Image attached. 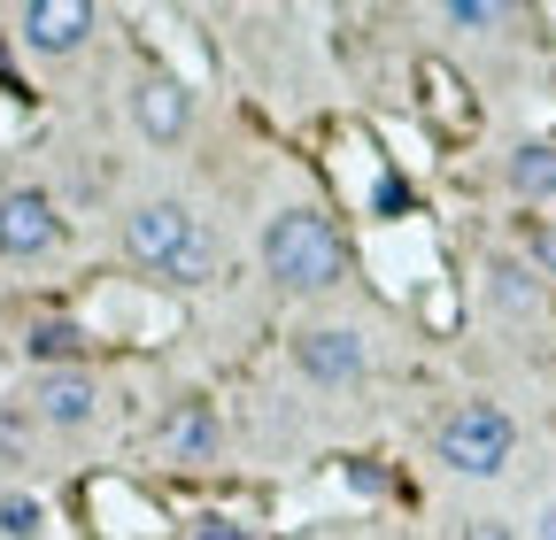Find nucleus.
Segmentation results:
<instances>
[{
    "label": "nucleus",
    "instance_id": "1a4fd4ad",
    "mask_svg": "<svg viewBox=\"0 0 556 540\" xmlns=\"http://www.w3.org/2000/svg\"><path fill=\"white\" fill-rule=\"evenodd\" d=\"M131 124L148 131L155 147H170V140H186V124H193V93H186L178 78H139V93H131Z\"/></svg>",
    "mask_w": 556,
    "mask_h": 540
},
{
    "label": "nucleus",
    "instance_id": "6e6552de",
    "mask_svg": "<svg viewBox=\"0 0 556 540\" xmlns=\"http://www.w3.org/2000/svg\"><path fill=\"white\" fill-rule=\"evenodd\" d=\"M16 31H24V47L31 54H78L86 39H93V9L86 0H31V9L16 16Z\"/></svg>",
    "mask_w": 556,
    "mask_h": 540
},
{
    "label": "nucleus",
    "instance_id": "a211bd4d",
    "mask_svg": "<svg viewBox=\"0 0 556 540\" xmlns=\"http://www.w3.org/2000/svg\"><path fill=\"white\" fill-rule=\"evenodd\" d=\"M464 540H518V532H510L503 517H471V525H464Z\"/></svg>",
    "mask_w": 556,
    "mask_h": 540
},
{
    "label": "nucleus",
    "instance_id": "ddd939ff",
    "mask_svg": "<svg viewBox=\"0 0 556 540\" xmlns=\"http://www.w3.org/2000/svg\"><path fill=\"white\" fill-rule=\"evenodd\" d=\"M31 463V410H0V471Z\"/></svg>",
    "mask_w": 556,
    "mask_h": 540
},
{
    "label": "nucleus",
    "instance_id": "2eb2a0df",
    "mask_svg": "<svg viewBox=\"0 0 556 540\" xmlns=\"http://www.w3.org/2000/svg\"><path fill=\"white\" fill-rule=\"evenodd\" d=\"M0 532H9V540H31V532H39V502H31V494H9V502H0Z\"/></svg>",
    "mask_w": 556,
    "mask_h": 540
},
{
    "label": "nucleus",
    "instance_id": "dca6fc26",
    "mask_svg": "<svg viewBox=\"0 0 556 540\" xmlns=\"http://www.w3.org/2000/svg\"><path fill=\"white\" fill-rule=\"evenodd\" d=\"M526 255H533V262L548 270V279H556V224H541V217H533V224H526Z\"/></svg>",
    "mask_w": 556,
    "mask_h": 540
},
{
    "label": "nucleus",
    "instance_id": "f03ea898",
    "mask_svg": "<svg viewBox=\"0 0 556 540\" xmlns=\"http://www.w3.org/2000/svg\"><path fill=\"white\" fill-rule=\"evenodd\" d=\"M124 255L139 270H155V279H170V286H208L217 279V240H208V224L186 209V201H139L124 217Z\"/></svg>",
    "mask_w": 556,
    "mask_h": 540
},
{
    "label": "nucleus",
    "instance_id": "f8f14e48",
    "mask_svg": "<svg viewBox=\"0 0 556 540\" xmlns=\"http://www.w3.org/2000/svg\"><path fill=\"white\" fill-rule=\"evenodd\" d=\"M486 294H495L503 309H541V286L526 262H486Z\"/></svg>",
    "mask_w": 556,
    "mask_h": 540
},
{
    "label": "nucleus",
    "instance_id": "f3484780",
    "mask_svg": "<svg viewBox=\"0 0 556 540\" xmlns=\"http://www.w3.org/2000/svg\"><path fill=\"white\" fill-rule=\"evenodd\" d=\"M193 540H255V532H240L232 517H201V525H193Z\"/></svg>",
    "mask_w": 556,
    "mask_h": 540
},
{
    "label": "nucleus",
    "instance_id": "f257e3e1",
    "mask_svg": "<svg viewBox=\"0 0 556 540\" xmlns=\"http://www.w3.org/2000/svg\"><path fill=\"white\" fill-rule=\"evenodd\" d=\"M255 255H263V279L278 294H332L348 279V240L317 201H287V209L263 224Z\"/></svg>",
    "mask_w": 556,
    "mask_h": 540
},
{
    "label": "nucleus",
    "instance_id": "423d86ee",
    "mask_svg": "<svg viewBox=\"0 0 556 540\" xmlns=\"http://www.w3.org/2000/svg\"><path fill=\"white\" fill-rule=\"evenodd\" d=\"M217 455H225V417H217V401H201V394L170 401V417H163V463L208 471Z\"/></svg>",
    "mask_w": 556,
    "mask_h": 540
},
{
    "label": "nucleus",
    "instance_id": "9b49d317",
    "mask_svg": "<svg viewBox=\"0 0 556 540\" xmlns=\"http://www.w3.org/2000/svg\"><path fill=\"white\" fill-rule=\"evenodd\" d=\"M78 348H86V332L70 324V317H47V324L24 332V356H31L39 371H70V356H78Z\"/></svg>",
    "mask_w": 556,
    "mask_h": 540
},
{
    "label": "nucleus",
    "instance_id": "39448f33",
    "mask_svg": "<svg viewBox=\"0 0 556 540\" xmlns=\"http://www.w3.org/2000/svg\"><path fill=\"white\" fill-rule=\"evenodd\" d=\"M54 247H62V209L39 185H9V193H0V255H9V262H39Z\"/></svg>",
    "mask_w": 556,
    "mask_h": 540
},
{
    "label": "nucleus",
    "instance_id": "0eeeda50",
    "mask_svg": "<svg viewBox=\"0 0 556 540\" xmlns=\"http://www.w3.org/2000/svg\"><path fill=\"white\" fill-rule=\"evenodd\" d=\"M24 410H31L39 425H54V433H78V425H93V410H101V386H93V371H86V363H70V371H39Z\"/></svg>",
    "mask_w": 556,
    "mask_h": 540
},
{
    "label": "nucleus",
    "instance_id": "6ab92c4d",
    "mask_svg": "<svg viewBox=\"0 0 556 540\" xmlns=\"http://www.w3.org/2000/svg\"><path fill=\"white\" fill-rule=\"evenodd\" d=\"M541 540H556V502H548V510H541Z\"/></svg>",
    "mask_w": 556,
    "mask_h": 540
},
{
    "label": "nucleus",
    "instance_id": "20e7f679",
    "mask_svg": "<svg viewBox=\"0 0 556 540\" xmlns=\"http://www.w3.org/2000/svg\"><path fill=\"white\" fill-rule=\"evenodd\" d=\"M294 371H302L309 386L340 394V386H364L371 348H364L356 324H309V332H294Z\"/></svg>",
    "mask_w": 556,
    "mask_h": 540
},
{
    "label": "nucleus",
    "instance_id": "4468645a",
    "mask_svg": "<svg viewBox=\"0 0 556 540\" xmlns=\"http://www.w3.org/2000/svg\"><path fill=\"white\" fill-rule=\"evenodd\" d=\"M456 31H495V24H510V9H503V0H448V9H441Z\"/></svg>",
    "mask_w": 556,
    "mask_h": 540
},
{
    "label": "nucleus",
    "instance_id": "7ed1b4c3",
    "mask_svg": "<svg viewBox=\"0 0 556 540\" xmlns=\"http://www.w3.org/2000/svg\"><path fill=\"white\" fill-rule=\"evenodd\" d=\"M433 455L456 471V479H503L510 455H518V425L503 401H456V410L433 425Z\"/></svg>",
    "mask_w": 556,
    "mask_h": 540
},
{
    "label": "nucleus",
    "instance_id": "9d476101",
    "mask_svg": "<svg viewBox=\"0 0 556 540\" xmlns=\"http://www.w3.org/2000/svg\"><path fill=\"white\" fill-rule=\"evenodd\" d=\"M503 178H510V193H518V201H556V147H548V140L510 147Z\"/></svg>",
    "mask_w": 556,
    "mask_h": 540
}]
</instances>
